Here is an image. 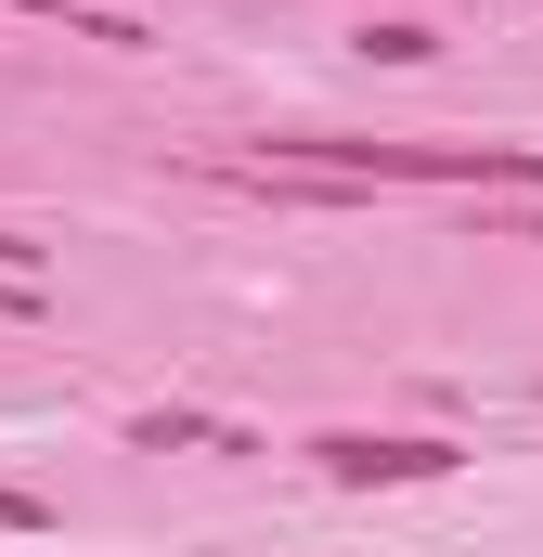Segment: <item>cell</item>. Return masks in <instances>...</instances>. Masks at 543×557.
Listing matches in <instances>:
<instances>
[{
	"label": "cell",
	"instance_id": "cell-1",
	"mask_svg": "<svg viewBox=\"0 0 543 557\" xmlns=\"http://www.w3.org/2000/svg\"><path fill=\"white\" fill-rule=\"evenodd\" d=\"M272 156L298 182H543L531 143H337V131H298Z\"/></svg>",
	"mask_w": 543,
	"mask_h": 557
},
{
	"label": "cell",
	"instance_id": "cell-2",
	"mask_svg": "<svg viewBox=\"0 0 543 557\" xmlns=\"http://www.w3.org/2000/svg\"><path fill=\"white\" fill-rule=\"evenodd\" d=\"M311 467H324V480H453L466 454H453V441H376V428H324V441H311Z\"/></svg>",
	"mask_w": 543,
	"mask_h": 557
},
{
	"label": "cell",
	"instance_id": "cell-3",
	"mask_svg": "<svg viewBox=\"0 0 543 557\" xmlns=\"http://www.w3.org/2000/svg\"><path fill=\"white\" fill-rule=\"evenodd\" d=\"M0 532H52V506L39 493H0Z\"/></svg>",
	"mask_w": 543,
	"mask_h": 557
}]
</instances>
